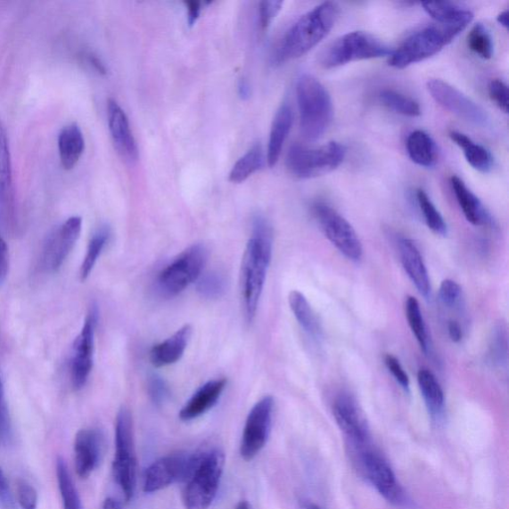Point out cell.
Masks as SVG:
<instances>
[{
  "label": "cell",
  "mask_w": 509,
  "mask_h": 509,
  "mask_svg": "<svg viewBox=\"0 0 509 509\" xmlns=\"http://www.w3.org/2000/svg\"><path fill=\"white\" fill-rule=\"evenodd\" d=\"M272 256L271 226L264 218L257 217L253 221L252 235L248 240L241 266V293L248 323H252L256 316Z\"/></svg>",
  "instance_id": "obj_1"
},
{
  "label": "cell",
  "mask_w": 509,
  "mask_h": 509,
  "mask_svg": "<svg viewBox=\"0 0 509 509\" xmlns=\"http://www.w3.org/2000/svg\"><path fill=\"white\" fill-rule=\"evenodd\" d=\"M339 12L335 4L327 2L301 16L284 34L275 52V63H284L308 53L329 36L338 21Z\"/></svg>",
  "instance_id": "obj_2"
},
{
  "label": "cell",
  "mask_w": 509,
  "mask_h": 509,
  "mask_svg": "<svg viewBox=\"0 0 509 509\" xmlns=\"http://www.w3.org/2000/svg\"><path fill=\"white\" fill-rule=\"evenodd\" d=\"M224 465L226 456L219 448L193 455L191 465L183 480L185 509H209L218 493Z\"/></svg>",
  "instance_id": "obj_3"
},
{
  "label": "cell",
  "mask_w": 509,
  "mask_h": 509,
  "mask_svg": "<svg viewBox=\"0 0 509 509\" xmlns=\"http://www.w3.org/2000/svg\"><path fill=\"white\" fill-rule=\"evenodd\" d=\"M297 101L301 135L316 142L325 134L333 119L331 94L313 75H300L297 81Z\"/></svg>",
  "instance_id": "obj_4"
},
{
  "label": "cell",
  "mask_w": 509,
  "mask_h": 509,
  "mask_svg": "<svg viewBox=\"0 0 509 509\" xmlns=\"http://www.w3.org/2000/svg\"><path fill=\"white\" fill-rule=\"evenodd\" d=\"M464 30L456 26L433 24L411 34L390 57V66L404 69L432 57Z\"/></svg>",
  "instance_id": "obj_5"
},
{
  "label": "cell",
  "mask_w": 509,
  "mask_h": 509,
  "mask_svg": "<svg viewBox=\"0 0 509 509\" xmlns=\"http://www.w3.org/2000/svg\"><path fill=\"white\" fill-rule=\"evenodd\" d=\"M115 445L114 479L128 503L135 497L137 463L134 421L131 411L127 407L120 408L117 414Z\"/></svg>",
  "instance_id": "obj_6"
},
{
  "label": "cell",
  "mask_w": 509,
  "mask_h": 509,
  "mask_svg": "<svg viewBox=\"0 0 509 509\" xmlns=\"http://www.w3.org/2000/svg\"><path fill=\"white\" fill-rule=\"evenodd\" d=\"M345 155L347 149L338 142H330L318 148L293 144L287 155V167L297 178H316L338 168Z\"/></svg>",
  "instance_id": "obj_7"
},
{
  "label": "cell",
  "mask_w": 509,
  "mask_h": 509,
  "mask_svg": "<svg viewBox=\"0 0 509 509\" xmlns=\"http://www.w3.org/2000/svg\"><path fill=\"white\" fill-rule=\"evenodd\" d=\"M393 50L382 40L365 31H351L336 39L323 54L324 69H333L361 60L390 57Z\"/></svg>",
  "instance_id": "obj_8"
},
{
  "label": "cell",
  "mask_w": 509,
  "mask_h": 509,
  "mask_svg": "<svg viewBox=\"0 0 509 509\" xmlns=\"http://www.w3.org/2000/svg\"><path fill=\"white\" fill-rule=\"evenodd\" d=\"M209 249L194 244L181 252L163 269L158 277V288L163 297L174 298L185 291L201 277Z\"/></svg>",
  "instance_id": "obj_9"
},
{
  "label": "cell",
  "mask_w": 509,
  "mask_h": 509,
  "mask_svg": "<svg viewBox=\"0 0 509 509\" xmlns=\"http://www.w3.org/2000/svg\"><path fill=\"white\" fill-rule=\"evenodd\" d=\"M313 213L319 227L330 242L352 262L364 256L361 241L351 224L341 214L324 202H316Z\"/></svg>",
  "instance_id": "obj_10"
},
{
  "label": "cell",
  "mask_w": 509,
  "mask_h": 509,
  "mask_svg": "<svg viewBox=\"0 0 509 509\" xmlns=\"http://www.w3.org/2000/svg\"><path fill=\"white\" fill-rule=\"evenodd\" d=\"M274 405L273 397L265 396L249 412L240 443V455L245 461H252L266 446L271 433Z\"/></svg>",
  "instance_id": "obj_11"
},
{
  "label": "cell",
  "mask_w": 509,
  "mask_h": 509,
  "mask_svg": "<svg viewBox=\"0 0 509 509\" xmlns=\"http://www.w3.org/2000/svg\"><path fill=\"white\" fill-rule=\"evenodd\" d=\"M427 89L431 96L450 113L467 122L486 127L490 124L487 111L454 86L439 79H430Z\"/></svg>",
  "instance_id": "obj_12"
},
{
  "label": "cell",
  "mask_w": 509,
  "mask_h": 509,
  "mask_svg": "<svg viewBox=\"0 0 509 509\" xmlns=\"http://www.w3.org/2000/svg\"><path fill=\"white\" fill-rule=\"evenodd\" d=\"M98 308L92 306L86 316L83 329L73 343L70 362L71 383L81 390L87 383L94 365V332L98 324Z\"/></svg>",
  "instance_id": "obj_13"
},
{
  "label": "cell",
  "mask_w": 509,
  "mask_h": 509,
  "mask_svg": "<svg viewBox=\"0 0 509 509\" xmlns=\"http://www.w3.org/2000/svg\"><path fill=\"white\" fill-rule=\"evenodd\" d=\"M82 218L72 217L51 233L42 254V266L49 273L57 272L71 253L82 231Z\"/></svg>",
  "instance_id": "obj_14"
},
{
  "label": "cell",
  "mask_w": 509,
  "mask_h": 509,
  "mask_svg": "<svg viewBox=\"0 0 509 509\" xmlns=\"http://www.w3.org/2000/svg\"><path fill=\"white\" fill-rule=\"evenodd\" d=\"M193 455L186 453L170 454L154 461L144 472V491L145 494L158 493L186 476Z\"/></svg>",
  "instance_id": "obj_15"
},
{
  "label": "cell",
  "mask_w": 509,
  "mask_h": 509,
  "mask_svg": "<svg viewBox=\"0 0 509 509\" xmlns=\"http://www.w3.org/2000/svg\"><path fill=\"white\" fill-rule=\"evenodd\" d=\"M362 470L367 480L387 502L399 505L403 502L404 494L397 481L395 473L383 456L373 450H365L360 455Z\"/></svg>",
  "instance_id": "obj_16"
},
{
  "label": "cell",
  "mask_w": 509,
  "mask_h": 509,
  "mask_svg": "<svg viewBox=\"0 0 509 509\" xmlns=\"http://www.w3.org/2000/svg\"><path fill=\"white\" fill-rule=\"evenodd\" d=\"M105 450V439L99 429H82L74 443L75 470L81 479H87L99 467Z\"/></svg>",
  "instance_id": "obj_17"
},
{
  "label": "cell",
  "mask_w": 509,
  "mask_h": 509,
  "mask_svg": "<svg viewBox=\"0 0 509 509\" xmlns=\"http://www.w3.org/2000/svg\"><path fill=\"white\" fill-rule=\"evenodd\" d=\"M332 413L342 432L353 443L364 445L368 442L367 422L359 409L357 400L351 395L341 393L336 397L332 404Z\"/></svg>",
  "instance_id": "obj_18"
},
{
  "label": "cell",
  "mask_w": 509,
  "mask_h": 509,
  "mask_svg": "<svg viewBox=\"0 0 509 509\" xmlns=\"http://www.w3.org/2000/svg\"><path fill=\"white\" fill-rule=\"evenodd\" d=\"M107 111L110 133L116 150L125 160L135 162L139 160V150L125 111L113 99H109Z\"/></svg>",
  "instance_id": "obj_19"
},
{
  "label": "cell",
  "mask_w": 509,
  "mask_h": 509,
  "mask_svg": "<svg viewBox=\"0 0 509 509\" xmlns=\"http://www.w3.org/2000/svg\"><path fill=\"white\" fill-rule=\"evenodd\" d=\"M0 214L6 226L14 228L12 158L2 119H0Z\"/></svg>",
  "instance_id": "obj_20"
},
{
  "label": "cell",
  "mask_w": 509,
  "mask_h": 509,
  "mask_svg": "<svg viewBox=\"0 0 509 509\" xmlns=\"http://www.w3.org/2000/svg\"><path fill=\"white\" fill-rule=\"evenodd\" d=\"M226 379H213L203 384L195 391L179 412V419L184 422H191L201 417L217 405L226 390Z\"/></svg>",
  "instance_id": "obj_21"
},
{
  "label": "cell",
  "mask_w": 509,
  "mask_h": 509,
  "mask_svg": "<svg viewBox=\"0 0 509 509\" xmlns=\"http://www.w3.org/2000/svg\"><path fill=\"white\" fill-rule=\"evenodd\" d=\"M398 248L405 272L407 273L421 295L428 299L431 293V283L427 267L419 249L411 239L406 237H401L398 240Z\"/></svg>",
  "instance_id": "obj_22"
},
{
  "label": "cell",
  "mask_w": 509,
  "mask_h": 509,
  "mask_svg": "<svg viewBox=\"0 0 509 509\" xmlns=\"http://www.w3.org/2000/svg\"><path fill=\"white\" fill-rule=\"evenodd\" d=\"M192 334V326L185 324L166 341L154 345L150 352L151 364L155 368L176 365L183 358Z\"/></svg>",
  "instance_id": "obj_23"
},
{
  "label": "cell",
  "mask_w": 509,
  "mask_h": 509,
  "mask_svg": "<svg viewBox=\"0 0 509 509\" xmlns=\"http://www.w3.org/2000/svg\"><path fill=\"white\" fill-rule=\"evenodd\" d=\"M450 184L456 201L467 219L474 226H488L491 222L490 214L480 201L459 177L453 176Z\"/></svg>",
  "instance_id": "obj_24"
},
{
  "label": "cell",
  "mask_w": 509,
  "mask_h": 509,
  "mask_svg": "<svg viewBox=\"0 0 509 509\" xmlns=\"http://www.w3.org/2000/svg\"><path fill=\"white\" fill-rule=\"evenodd\" d=\"M292 126V111L288 103L275 113L271 127L269 144H267V161L269 167L277 165L284 143L288 139Z\"/></svg>",
  "instance_id": "obj_25"
},
{
  "label": "cell",
  "mask_w": 509,
  "mask_h": 509,
  "mask_svg": "<svg viewBox=\"0 0 509 509\" xmlns=\"http://www.w3.org/2000/svg\"><path fill=\"white\" fill-rule=\"evenodd\" d=\"M58 150L64 169L74 168L85 151V139L79 126L75 123L69 124L60 131Z\"/></svg>",
  "instance_id": "obj_26"
},
{
  "label": "cell",
  "mask_w": 509,
  "mask_h": 509,
  "mask_svg": "<svg viewBox=\"0 0 509 509\" xmlns=\"http://www.w3.org/2000/svg\"><path fill=\"white\" fill-rule=\"evenodd\" d=\"M423 10L439 24L467 29L473 13L467 7L455 3H423Z\"/></svg>",
  "instance_id": "obj_27"
},
{
  "label": "cell",
  "mask_w": 509,
  "mask_h": 509,
  "mask_svg": "<svg viewBox=\"0 0 509 509\" xmlns=\"http://www.w3.org/2000/svg\"><path fill=\"white\" fill-rule=\"evenodd\" d=\"M409 158L417 166L431 168L436 166L439 151L433 137L424 131L417 129L412 132L406 142Z\"/></svg>",
  "instance_id": "obj_28"
},
{
  "label": "cell",
  "mask_w": 509,
  "mask_h": 509,
  "mask_svg": "<svg viewBox=\"0 0 509 509\" xmlns=\"http://www.w3.org/2000/svg\"><path fill=\"white\" fill-rule=\"evenodd\" d=\"M451 140L463 151L465 160L474 169L488 174L494 168L493 154L484 145L473 142L470 136L458 131L448 133Z\"/></svg>",
  "instance_id": "obj_29"
},
{
  "label": "cell",
  "mask_w": 509,
  "mask_h": 509,
  "mask_svg": "<svg viewBox=\"0 0 509 509\" xmlns=\"http://www.w3.org/2000/svg\"><path fill=\"white\" fill-rule=\"evenodd\" d=\"M289 305L301 329L314 341H321L323 338L321 324L303 293L299 291H291Z\"/></svg>",
  "instance_id": "obj_30"
},
{
  "label": "cell",
  "mask_w": 509,
  "mask_h": 509,
  "mask_svg": "<svg viewBox=\"0 0 509 509\" xmlns=\"http://www.w3.org/2000/svg\"><path fill=\"white\" fill-rule=\"evenodd\" d=\"M418 385L429 414L434 419H441L445 410V395L436 376L423 368L418 373Z\"/></svg>",
  "instance_id": "obj_31"
},
{
  "label": "cell",
  "mask_w": 509,
  "mask_h": 509,
  "mask_svg": "<svg viewBox=\"0 0 509 509\" xmlns=\"http://www.w3.org/2000/svg\"><path fill=\"white\" fill-rule=\"evenodd\" d=\"M265 157L261 144L249 150L233 167L229 180L233 184H242L264 166Z\"/></svg>",
  "instance_id": "obj_32"
},
{
  "label": "cell",
  "mask_w": 509,
  "mask_h": 509,
  "mask_svg": "<svg viewBox=\"0 0 509 509\" xmlns=\"http://www.w3.org/2000/svg\"><path fill=\"white\" fill-rule=\"evenodd\" d=\"M111 235V228L108 226H102L92 235L87 252H86L84 261L81 266L80 277L82 281L87 280L94 266H96L103 249L109 243Z\"/></svg>",
  "instance_id": "obj_33"
},
{
  "label": "cell",
  "mask_w": 509,
  "mask_h": 509,
  "mask_svg": "<svg viewBox=\"0 0 509 509\" xmlns=\"http://www.w3.org/2000/svg\"><path fill=\"white\" fill-rule=\"evenodd\" d=\"M56 473L60 496L62 498L64 509H84L81 497L75 486V482L69 471L67 463L62 458H58L56 463Z\"/></svg>",
  "instance_id": "obj_34"
},
{
  "label": "cell",
  "mask_w": 509,
  "mask_h": 509,
  "mask_svg": "<svg viewBox=\"0 0 509 509\" xmlns=\"http://www.w3.org/2000/svg\"><path fill=\"white\" fill-rule=\"evenodd\" d=\"M378 99L384 107L397 114L410 118L421 116L419 103L400 92L385 89L378 94Z\"/></svg>",
  "instance_id": "obj_35"
},
{
  "label": "cell",
  "mask_w": 509,
  "mask_h": 509,
  "mask_svg": "<svg viewBox=\"0 0 509 509\" xmlns=\"http://www.w3.org/2000/svg\"><path fill=\"white\" fill-rule=\"evenodd\" d=\"M405 309H406V316L410 329L413 334L415 335L421 350L427 356L431 348L429 335L424 317H423L420 304L417 299L414 297H408L406 305H405Z\"/></svg>",
  "instance_id": "obj_36"
},
{
  "label": "cell",
  "mask_w": 509,
  "mask_h": 509,
  "mask_svg": "<svg viewBox=\"0 0 509 509\" xmlns=\"http://www.w3.org/2000/svg\"><path fill=\"white\" fill-rule=\"evenodd\" d=\"M416 198L419 209L423 218H424L428 228L436 233L437 235L446 236L447 233V223L427 193L419 188L416 193Z\"/></svg>",
  "instance_id": "obj_37"
},
{
  "label": "cell",
  "mask_w": 509,
  "mask_h": 509,
  "mask_svg": "<svg viewBox=\"0 0 509 509\" xmlns=\"http://www.w3.org/2000/svg\"><path fill=\"white\" fill-rule=\"evenodd\" d=\"M468 46L481 59L489 60L494 55V40L486 26L477 23L468 36Z\"/></svg>",
  "instance_id": "obj_38"
},
{
  "label": "cell",
  "mask_w": 509,
  "mask_h": 509,
  "mask_svg": "<svg viewBox=\"0 0 509 509\" xmlns=\"http://www.w3.org/2000/svg\"><path fill=\"white\" fill-rule=\"evenodd\" d=\"M227 282L219 272H209L201 275L197 281V291L209 300H217L226 293Z\"/></svg>",
  "instance_id": "obj_39"
},
{
  "label": "cell",
  "mask_w": 509,
  "mask_h": 509,
  "mask_svg": "<svg viewBox=\"0 0 509 509\" xmlns=\"http://www.w3.org/2000/svg\"><path fill=\"white\" fill-rule=\"evenodd\" d=\"M17 500L21 509H37L38 505V494L36 488L25 480H17Z\"/></svg>",
  "instance_id": "obj_40"
},
{
  "label": "cell",
  "mask_w": 509,
  "mask_h": 509,
  "mask_svg": "<svg viewBox=\"0 0 509 509\" xmlns=\"http://www.w3.org/2000/svg\"><path fill=\"white\" fill-rule=\"evenodd\" d=\"M507 336L504 327H499L494 335L490 347V357L495 364L502 365L507 361Z\"/></svg>",
  "instance_id": "obj_41"
},
{
  "label": "cell",
  "mask_w": 509,
  "mask_h": 509,
  "mask_svg": "<svg viewBox=\"0 0 509 509\" xmlns=\"http://www.w3.org/2000/svg\"><path fill=\"white\" fill-rule=\"evenodd\" d=\"M488 94L500 111L508 113V87L507 85L499 79L491 80L488 84Z\"/></svg>",
  "instance_id": "obj_42"
},
{
  "label": "cell",
  "mask_w": 509,
  "mask_h": 509,
  "mask_svg": "<svg viewBox=\"0 0 509 509\" xmlns=\"http://www.w3.org/2000/svg\"><path fill=\"white\" fill-rule=\"evenodd\" d=\"M462 296V289L458 283L453 280H445L442 282L439 290V298L443 305L447 308H453L460 300Z\"/></svg>",
  "instance_id": "obj_43"
},
{
  "label": "cell",
  "mask_w": 509,
  "mask_h": 509,
  "mask_svg": "<svg viewBox=\"0 0 509 509\" xmlns=\"http://www.w3.org/2000/svg\"><path fill=\"white\" fill-rule=\"evenodd\" d=\"M148 391L152 401L158 406L165 404L169 397L168 385L161 377L157 375L149 379Z\"/></svg>",
  "instance_id": "obj_44"
},
{
  "label": "cell",
  "mask_w": 509,
  "mask_h": 509,
  "mask_svg": "<svg viewBox=\"0 0 509 509\" xmlns=\"http://www.w3.org/2000/svg\"><path fill=\"white\" fill-rule=\"evenodd\" d=\"M384 362L396 382L398 383L405 391H409L410 379L406 371H405L401 365L400 361L392 355H386L384 357Z\"/></svg>",
  "instance_id": "obj_45"
},
{
  "label": "cell",
  "mask_w": 509,
  "mask_h": 509,
  "mask_svg": "<svg viewBox=\"0 0 509 509\" xmlns=\"http://www.w3.org/2000/svg\"><path fill=\"white\" fill-rule=\"evenodd\" d=\"M283 3L277 2H263L259 7V22H260L261 29L263 30L269 28L273 21L280 13Z\"/></svg>",
  "instance_id": "obj_46"
},
{
  "label": "cell",
  "mask_w": 509,
  "mask_h": 509,
  "mask_svg": "<svg viewBox=\"0 0 509 509\" xmlns=\"http://www.w3.org/2000/svg\"><path fill=\"white\" fill-rule=\"evenodd\" d=\"M11 422L4 399V390L2 379H0V437L5 439L10 435Z\"/></svg>",
  "instance_id": "obj_47"
},
{
  "label": "cell",
  "mask_w": 509,
  "mask_h": 509,
  "mask_svg": "<svg viewBox=\"0 0 509 509\" xmlns=\"http://www.w3.org/2000/svg\"><path fill=\"white\" fill-rule=\"evenodd\" d=\"M8 269H10V259H8V249L5 241L0 235V286L6 281Z\"/></svg>",
  "instance_id": "obj_48"
},
{
  "label": "cell",
  "mask_w": 509,
  "mask_h": 509,
  "mask_svg": "<svg viewBox=\"0 0 509 509\" xmlns=\"http://www.w3.org/2000/svg\"><path fill=\"white\" fill-rule=\"evenodd\" d=\"M0 504L7 509H12L13 505L12 496L10 485L2 469H0Z\"/></svg>",
  "instance_id": "obj_49"
},
{
  "label": "cell",
  "mask_w": 509,
  "mask_h": 509,
  "mask_svg": "<svg viewBox=\"0 0 509 509\" xmlns=\"http://www.w3.org/2000/svg\"><path fill=\"white\" fill-rule=\"evenodd\" d=\"M202 4L200 2H187L185 3L187 11V22L189 26H193L201 12Z\"/></svg>",
  "instance_id": "obj_50"
},
{
  "label": "cell",
  "mask_w": 509,
  "mask_h": 509,
  "mask_svg": "<svg viewBox=\"0 0 509 509\" xmlns=\"http://www.w3.org/2000/svg\"><path fill=\"white\" fill-rule=\"evenodd\" d=\"M447 332L454 342H460L463 339L462 327L458 322L456 321L448 322Z\"/></svg>",
  "instance_id": "obj_51"
},
{
  "label": "cell",
  "mask_w": 509,
  "mask_h": 509,
  "mask_svg": "<svg viewBox=\"0 0 509 509\" xmlns=\"http://www.w3.org/2000/svg\"><path fill=\"white\" fill-rule=\"evenodd\" d=\"M86 59H87L88 63L93 66L99 73L106 74V67L101 62V60L94 56V54H87L86 55Z\"/></svg>",
  "instance_id": "obj_52"
},
{
  "label": "cell",
  "mask_w": 509,
  "mask_h": 509,
  "mask_svg": "<svg viewBox=\"0 0 509 509\" xmlns=\"http://www.w3.org/2000/svg\"><path fill=\"white\" fill-rule=\"evenodd\" d=\"M239 94L243 100L249 99L251 94V88L246 80H241L239 84Z\"/></svg>",
  "instance_id": "obj_53"
},
{
  "label": "cell",
  "mask_w": 509,
  "mask_h": 509,
  "mask_svg": "<svg viewBox=\"0 0 509 509\" xmlns=\"http://www.w3.org/2000/svg\"><path fill=\"white\" fill-rule=\"evenodd\" d=\"M103 509H122V506H120L117 499L108 497L103 504Z\"/></svg>",
  "instance_id": "obj_54"
},
{
  "label": "cell",
  "mask_w": 509,
  "mask_h": 509,
  "mask_svg": "<svg viewBox=\"0 0 509 509\" xmlns=\"http://www.w3.org/2000/svg\"><path fill=\"white\" fill-rule=\"evenodd\" d=\"M497 21L498 22V24L502 25L503 28H505V29H508V26H509L508 11L505 10V11L500 12L497 17Z\"/></svg>",
  "instance_id": "obj_55"
},
{
  "label": "cell",
  "mask_w": 509,
  "mask_h": 509,
  "mask_svg": "<svg viewBox=\"0 0 509 509\" xmlns=\"http://www.w3.org/2000/svg\"><path fill=\"white\" fill-rule=\"evenodd\" d=\"M300 506V509H322L317 505L308 502V500H301Z\"/></svg>",
  "instance_id": "obj_56"
},
{
  "label": "cell",
  "mask_w": 509,
  "mask_h": 509,
  "mask_svg": "<svg viewBox=\"0 0 509 509\" xmlns=\"http://www.w3.org/2000/svg\"><path fill=\"white\" fill-rule=\"evenodd\" d=\"M235 509H252L251 505H249L248 502H246V500H242V502H240Z\"/></svg>",
  "instance_id": "obj_57"
}]
</instances>
